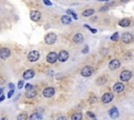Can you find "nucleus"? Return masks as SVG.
<instances>
[{
  "label": "nucleus",
  "mask_w": 134,
  "mask_h": 120,
  "mask_svg": "<svg viewBox=\"0 0 134 120\" xmlns=\"http://www.w3.org/2000/svg\"><path fill=\"white\" fill-rule=\"evenodd\" d=\"M57 35L53 34V32H49V34H47L45 36V38H44V42L46 43L47 45H52L53 43L57 41Z\"/></svg>",
  "instance_id": "obj_1"
},
{
  "label": "nucleus",
  "mask_w": 134,
  "mask_h": 120,
  "mask_svg": "<svg viewBox=\"0 0 134 120\" xmlns=\"http://www.w3.org/2000/svg\"><path fill=\"white\" fill-rule=\"evenodd\" d=\"M40 58V53L37 51V50H31L29 53H28V56H27V59L29 62L34 63V62H37Z\"/></svg>",
  "instance_id": "obj_2"
},
{
  "label": "nucleus",
  "mask_w": 134,
  "mask_h": 120,
  "mask_svg": "<svg viewBox=\"0 0 134 120\" xmlns=\"http://www.w3.org/2000/svg\"><path fill=\"white\" fill-rule=\"evenodd\" d=\"M93 73V68L91 66H85L82 70H81V74L82 76L84 77H89V76H91Z\"/></svg>",
  "instance_id": "obj_3"
},
{
  "label": "nucleus",
  "mask_w": 134,
  "mask_h": 120,
  "mask_svg": "<svg viewBox=\"0 0 134 120\" xmlns=\"http://www.w3.org/2000/svg\"><path fill=\"white\" fill-rule=\"evenodd\" d=\"M131 76H132V72L130 70H124L120 73L119 78L121 82H128V81H130Z\"/></svg>",
  "instance_id": "obj_4"
},
{
  "label": "nucleus",
  "mask_w": 134,
  "mask_h": 120,
  "mask_svg": "<svg viewBox=\"0 0 134 120\" xmlns=\"http://www.w3.org/2000/svg\"><path fill=\"white\" fill-rule=\"evenodd\" d=\"M120 61L119 60H117V59H114V60H112V61H110L109 62V64H108V66H109V69L110 70H116V69H118L119 67H120Z\"/></svg>",
  "instance_id": "obj_5"
},
{
  "label": "nucleus",
  "mask_w": 134,
  "mask_h": 120,
  "mask_svg": "<svg viewBox=\"0 0 134 120\" xmlns=\"http://www.w3.org/2000/svg\"><path fill=\"white\" fill-rule=\"evenodd\" d=\"M9 57H10V50L8 48L3 47V48L0 49V59L1 60H6Z\"/></svg>",
  "instance_id": "obj_6"
},
{
  "label": "nucleus",
  "mask_w": 134,
  "mask_h": 120,
  "mask_svg": "<svg viewBox=\"0 0 134 120\" xmlns=\"http://www.w3.org/2000/svg\"><path fill=\"white\" fill-rule=\"evenodd\" d=\"M46 61H47L48 63H50V64L55 63V62L58 61V54L55 53V52H53V51L49 52L47 56H46Z\"/></svg>",
  "instance_id": "obj_7"
},
{
  "label": "nucleus",
  "mask_w": 134,
  "mask_h": 120,
  "mask_svg": "<svg viewBox=\"0 0 134 120\" xmlns=\"http://www.w3.org/2000/svg\"><path fill=\"white\" fill-rule=\"evenodd\" d=\"M69 58V53L67 52L66 50H61L58 54V60L60 62H66Z\"/></svg>",
  "instance_id": "obj_8"
},
{
  "label": "nucleus",
  "mask_w": 134,
  "mask_h": 120,
  "mask_svg": "<svg viewBox=\"0 0 134 120\" xmlns=\"http://www.w3.org/2000/svg\"><path fill=\"white\" fill-rule=\"evenodd\" d=\"M54 95V89L51 88V87H48V88H45L43 90V96L45 98H50Z\"/></svg>",
  "instance_id": "obj_9"
},
{
  "label": "nucleus",
  "mask_w": 134,
  "mask_h": 120,
  "mask_svg": "<svg viewBox=\"0 0 134 120\" xmlns=\"http://www.w3.org/2000/svg\"><path fill=\"white\" fill-rule=\"evenodd\" d=\"M113 94L112 93H110V92H108V93H105L103 96H102V101L104 102V103H109V102H111L113 100Z\"/></svg>",
  "instance_id": "obj_10"
},
{
  "label": "nucleus",
  "mask_w": 134,
  "mask_h": 120,
  "mask_svg": "<svg viewBox=\"0 0 134 120\" xmlns=\"http://www.w3.org/2000/svg\"><path fill=\"white\" fill-rule=\"evenodd\" d=\"M121 41L125 43V44H129V43L132 41V39H133V37H132V35L130 34V32H125V34H122L121 35Z\"/></svg>",
  "instance_id": "obj_11"
},
{
  "label": "nucleus",
  "mask_w": 134,
  "mask_h": 120,
  "mask_svg": "<svg viewBox=\"0 0 134 120\" xmlns=\"http://www.w3.org/2000/svg\"><path fill=\"white\" fill-rule=\"evenodd\" d=\"M124 89H125V86H124L122 83H115L114 86H113V88H112V90L115 93H120V92L124 91Z\"/></svg>",
  "instance_id": "obj_12"
},
{
  "label": "nucleus",
  "mask_w": 134,
  "mask_h": 120,
  "mask_svg": "<svg viewBox=\"0 0 134 120\" xmlns=\"http://www.w3.org/2000/svg\"><path fill=\"white\" fill-rule=\"evenodd\" d=\"M41 18V13L38 12V10H31L30 12V19L34 21V22H38Z\"/></svg>",
  "instance_id": "obj_13"
},
{
  "label": "nucleus",
  "mask_w": 134,
  "mask_h": 120,
  "mask_svg": "<svg viewBox=\"0 0 134 120\" xmlns=\"http://www.w3.org/2000/svg\"><path fill=\"white\" fill-rule=\"evenodd\" d=\"M110 118H112V119H116L118 117V110H117V108L116 106H113V108H111L109 112H108Z\"/></svg>",
  "instance_id": "obj_14"
},
{
  "label": "nucleus",
  "mask_w": 134,
  "mask_h": 120,
  "mask_svg": "<svg viewBox=\"0 0 134 120\" xmlns=\"http://www.w3.org/2000/svg\"><path fill=\"white\" fill-rule=\"evenodd\" d=\"M72 41L75 43V44H81V43L84 42V36L82 34H75L72 37Z\"/></svg>",
  "instance_id": "obj_15"
},
{
  "label": "nucleus",
  "mask_w": 134,
  "mask_h": 120,
  "mask_svg": "<svg viewBox=\"0 0 134 120\" xmlns=\"http://www.w3.org/2000/svg\"><path fill=\"white\" fill-rule=\"evenodd\" d=\"M22 76H23L24 79H30V78H32L34 76H35V71L31 70V69H28V70L23 72V75H22Z\"/></svg>",
  "instance_id": "obj_16"
},
{
  "label": "nucleus",
  "mask_w": 134,
  "mask_h": 120,
  "mask_svg": "<svg viewBox=\"0 0 134 120\" xmlns=\"http://www.w3.org/2000/svg\"><path fill=\"white\" fill-rule=\"evenodd\" d=\"M61 22L63 24H65V25H69L72 22V19H71V17L69 15H64V16L61 17Z\"/></svg>",
  "instance_id": "obj_17"
},
{
  "label": "nucleus",
  "mask_w": 134,
  "mask_h": 120,
  "mask_svg": "<svg viewBox=\"0 0 134 120\" xmlns=\"http://www.w3.org/2000/svg\"><path fill=\"white\" fill-rule=\"evenodd\" d=\"M130 24H131L130 19H126V18L119 20V22H118V25L120 27H128V26H130Z\"/></svg>",
  "instance_id": "obj_18"
},
{
  "label": "nucleus",
  "mask_w": 134,
  "mask_h": 120,
  "mask_svg": "<svg viewBox=\"0 0 134 120\" xmlns=\"http://www.w3.org/2000/svg\"><path fill=\"white\" fill-rule=\"evenodd\" d=\"M25 96L27 98H34V97L37 96V91L35 90V88L31 89V90H28V91L25 92Z\"/></svg>",
  "instance_id": "obj_19"
},
{
  "label": "nucleus",
  "mask_w": 134,
  "mask_h": 120,
  "mask_svg": "<svg viewBox=\"0 0 134 120\" xmlns=\"http://www.w3.org/2000/svg\"><path fill=\"white\" fill-rule=\"evenodd\" d=\"M42 114L40 113H32L29 116V120H42Z\"/></svg>",
  "instance_id": "obj_20"
},
{
  "label": "nucleus",
  "mask_w": 134,
  "mask_h": 120,
  "mask_svg": "<svg viewBox=\"0 0 134 120\" xmlns=\"http://www.w3.org/2000/svg\"><path fill=\"white\" fill-rule=\"evenodd\" d=\"M93 14H94V9L93 8H87V9L84 10L82 15H83V17H90Z\"/></svg>",
  "instance_id": "obj_21"
},
{
  "label": "nucleus",
  "mask_w": 134,
  "mask_h": 120,
  "mask_svg": "<svg viewBox=\"0 0 134 120\" xmlns=\"http://www.w3.org/2000/svg\"><path fill=\"white\" fill-rule=\"evenodd\" d=\"M82 118H83V115L81 113H74L71 116V120H82Z\"/></svg>",
  "instance_id": "obj_22"
},
{
  "label": "nucleus",
  "mask_w": 134,
  "mask_h": 120,
  "mask_svg": "<svg viewBox=\"0 0 134 120\" xmlns=\"http://www.w3.org/2000/svg\"><path fill=\"white\" fill-rule=\"evenodd\" d=\"M26 119H27L26 113H21L17 116V120H26Z\"/></svg>",
  "instance_id": "obj_23"
},
{
  "label": "nucleus",
  "mask_w": 134,
  "mask_h": 120,
  "mask_svg": "<svg viewBox=\"0 0 134 120\" xmlns=\"http://www.w3.org/2000/svg\"><path fill=\"white\" fill-rule=\"evenodd\" d=\"M112 41H117L118 39H119V35H118V32H115V34H113L112 36H111V38H110Z\"/></svg>",
  "instance_id": "obj_24"
},
{
  "label": "nucleus",
  "mask_w": 134,
  "mask_h": 120,
  "mask_svg": "<svg viewBox=\"0 0 134 120\" xmlns=\"http://www.w3.org/2000/svg\"><path fill=\"white\" fill-rule=\"evenodd\" d=\"M67 14H71L72 16H73V18L76 20L77 19V16H76V14L73 12V10H71V9H67Z\"/></svg>",
  "instance_id": "obj_25"
},
{
  "label": "nucleus",
  "mask_w": 134,
  "mask_h": 120,
  "mask_svg": "<svg viewBox=\"0 0 134 120\" xmlns=\"http://www.w3.org/2000/svg\"><path fill=\"white\" fill-rule=\"evenodd\" d=\"M25 89H26V91L31 90V89H34V86L30 85V84H26V85H25Z\"/></svg>",
  "instance_id": "obj_26"
},
{
  "label": "nucleus",
  "mask_w": 134,
  "mask_h": 120,
  "mask_svg": "<svg viewBox=\"0 0 134 120\" xmlns=\"http://www.w3.org/2000/svg\"><path fill=\"white\" fill-rule=\"evenodd\" d=\"M23 85H24L23 81H19V83H18V89H22V88H23Z\"/></svg>",
  "instance_id": "obj_27"
},
{
  "label": "nucleus",
  "mask_w": 134,
  "mask_h": 120,
  "mask_svg": "<svg viewBox=\"0 0 134 120\" xmlns=\"http://www.w3.org/2000/svg\"><path fill=\"white\" fill-rule=\"evenodd\" d=\"M42 1L44 2V4H45V5H47V6H50V5H52V4H51V2L49 1V0H42Z\"/></svg>",
  "instance_id": "obj_28"
},
{
  "label": "nucleus",
  "mask_w": 134,
  "mask_h": 120,
  "mask_svg": "<svg viewBox=\"0 0 134 120\" xmlns=\"http://www.w3.org/2000/svg\"><path fill=\"white\" fill-rule=\"evenodd\" d=\"M85 27H87V28H89V29H90V31L92 32V34H96V29H94V28H91V27H89L88 25H85Z\"/></svg>",
  "instance_id": "obj_29"
},
{
  "label": "nucleus",
  "mask_w": 134,
  "mask_h": 120,
  "mask_svg": "<svg viewBox=\"0 0 134 120\" xmlns=\"http://www.w3.org/2000/svg\"><path fill=\"white\" fill-rule=\"evenodd\" d=\"M13 94H14V90H10V91L7 93V97H8V98H10V97L13 96Z\"/></svg>",
  "instance_id": "obj_30"
},
{
  "label": "nucleus",
  "mask_w": 134,
  "mask_h": 120,
  "mask_svg": "<svg viewBox=\"0 0 134 120\" xmlns=\"http://www.w3.org/2000/svg\"><path fill=\"white\" fill-rule=\"evenodd\" d=\"M108 8H109V5H108V6H105V7H102L99 10H100V12H104V10H107Z\"/></svg>",
  "instance_id": "obj_31"
},
{
  "label": "nucleus",
  "mask_w": 134,
  "mask_h": 120,
  "mask_svg": "<svg viewBox=\"0 0 134 120\" xmlns=\"http://www.w3.org/2000/svg\"><path fill=\"white\" fill-rule=\"evenodd\" d=\"M87 114H88V116H89V117H92V118H94V114H93V113H91V112H88Z\"/></svg>",
  "instance_id": "obj_32"
},
{
  "label": "nucleus",
  "mask_w": 134,
  "mask_h": 120,
  "mask_svg": "<svg viewBox=\"0 0 134 120\" xmlns=\"http://www.w3.org/2000/svg\"><path fill=\"white\" fill-rule=\"evenodd\" d=\"M8 86H9V88H10V90H14V88H15V86H14V84H12V83H10V84H9Z\"/></svg>",
  "instance_id": "obj_33"
},
{
  "label": "nucleus",
  "mask_w": 134,
  "mask_h": 120,
  "mask_svg": "<svg viewBox=\"0 0 134 120\" xmlns=\"http://www.w3.org/2000/svg\"><path fill=\"white\" fill-rule=\"evenodd\" d=\"M57 120H67V118H66V117H64V116H61V117H59Z\"/></svg>",
  "instance_id": "obj_34"
},
{
  "label": "nucleus",
  "mask_w": 134,
  "mask_h": 120,
  "mask_svg": "<svg viewBox=\"0 0 134 120\" xmlns=\"http://www.w3.org/2000/svg\"><path fill=\"white\" fill-rule=\"evenodd\" d=\"M82 52H83V53H87V52H88V46H86V48H85V49H83V50H82Z\"/></svg>",
  "instance_id": "obj_35"
},
{
  "label": "nucleus",
  "mask_w": 134,
  "mask_h": 120,
  "mask_svg": "<svg viewBox=\"0 0 134 120\" xmlns=\"http://www.w3.org/2000/svg\"><path fill=\"white\" fill-rule=\"evenodd\" d=\"M0 120H8V119H7V117L2 116V117H0Z\"/></svg>",
  "instance_id": "obj_36"
},
{
  "label": "nucleus",
  "mask_w": 134,
  "mask_h": 120,
  "mask_svg": "<svg viewBox=\"0 0 134 120\" xmlns=\"http://www.w3.org/2000/svg\"><path fill=\"white\" fill-rule=\"evenodd\" d=\"M4 98H5V97H4L3 95H1V97H0V102L3 101V100H4Z\"/></svg>",
  "instance_id": "obj_37"
},
{
  "label": "nucleus",
  "mask_w": 134,
  "mask_h": 120,
  "mask_svg": "<svg viewBox=\"0 0 134 120\" xmlns=\"http://www.w3.org/2000/svg\"><path fill=\"white\" fill-rule=\"evenodd\" d=\"M2 91H3V89H2V88H0V95L2 94Z\"/></svg>",
  "instance_id": "obj_38"
},
{
  "label": "nucleus",
  "mask_w": 134,
  "mask_h": 120,
  "mask_svg": "<svg viewBox=\"0 0 134 120\" xmlns=\"http://www.w3.org/2000/svg\"><path fill=\"white\" fill-rule=\"evenodd\" d=\"M102 1H109V0H102Z\"/></svg>",
  "instance_id": "obj_39"
},
{
  "label": "nucleus",
  "mask_w": 134,
  "mask_h": 120,
  "mask_svg": "<svg viewBox=\"0 0 134 120\" xmlns=\"http://www.w3.org/2000/svg\"><path fill=\"white\" fill-rule=\"evenodd\" d=\"M100 1H102V0H100Z\"/></svg>",
  "instance_id": "obj_40"
}]
</instances>
